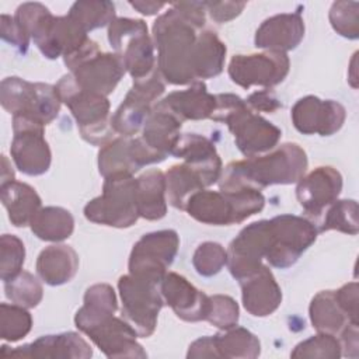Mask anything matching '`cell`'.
Segmentation results:
<instances>
[{
  "mask_svg": "<svg viewBox=\"0 0 359 359\" xmlns=\"http://www.w3.org/2000/svg\"><path fill=\"white\" fill-rule=\"evenodd\" d=\"M203 1L174 3L153 24V41L157 48V69L163 79L174 86L196 81L194 74V49L199 29L205 25Z\"/></svg>",
  "mask_w": 359,
  "mask_h": 359,
  "instance_id": "cell-1",
  "label": "cell"
},
{
  "mask_svg": "<svg viewBox=\"0 0 359 359\" xmlns=\"http://www.w3.org/2000/svg\"><path fill=\"white\" fill-rule=\"evenodd\" d=\"M307 165V154L297 143H283L271 153L230 163L219 178V187L220 191H261L269 185H287L297 182Z\"/></svg>",
  "mask_w": 359,
  "mask_h": 359,
  "instance_id": "cell-2",
  "label": "cell"
},
{
  "mask_svg": "<svg viewBox=\"0 0 359 359\" xmlns=\"http://www.w3.org/2000/svg\"><path fill=\"white\" fill-rule=\"evenodd\" d=\"M227 125L237 149L245 157L264 154L278 144L282 130L248 108L236 94H216V107L210 116Z\"/></svg>",
  "mask_w": 359,
  "mask_h": 359,
  "instance_id": "cell-3",
  "label": "cell"
},
{
  "mask_svg": "<svg viewBox=\"0 0 359 359\" xmlns=\"http://www.w3.org/2000/svg\"><path fill=\"white\" fill-rule=\"evenodd\" d=\"M264 205L265 198L261 191L251 188L236 191L201 189L189 196L185 210L201 223L230 226L261 212Z\"/></svg>",
  "mask_w": 359,
  "mask_h": 359,
  "instance_id": "cell-4",
  "label": "cell"
},
{
  "mask_svg": "<svg viewBox=\"0 0 359 359\" xmlns=\"http://www.w3.org/2000/svg\"><path fill=\"white\" fill-rule=\"evenodd\" d=\"M62 102L73 114L81 137L95 146H104L114 139L109 101L107 97L83 90L72 74L63 76L55 86Z\"/></svg>",
  "mask_w": 359,
  "mask_h": 359,
  "instance_id": "cell-5",
  "label": "cell"
},
{
  "mask_svg": "<svg viewBox=\"0 0 359 359\" xmlns=\"http://www.w3.org/2000/svg\"><path fill=\"white\" fill-rule=\"evenodd\" d=\"M115 313L81 306L74 317L76 327L108 358H146L147 353L136 341L135 328Z\"/></svg>",
  "mask_w": 359,
  "mask_h": 359,
  "instance_id": "cell-6",
  "label": "cell"
},
{
  "mask_svg": "<svg viewBox=\"0 0 359 359\" xmlns=\"http://www.w3.org/2000/svg\"><path fill=\"white\" fill-rule=\"evenodd\" d=\"M87 220L104 226L126 229L139 219L136 206V178L132 174L105 177L102 194L84 206Z\"/></svg>",
  "mask_w": 359,
  "mask_h": 359,
  "instance_id": "cell-7",
  "label": "cell"
},
{
  "mask_svg": "<svg viewBox=\"0 0 359 359\" xmlns=\"http://www.w3.org/2000/svg\"><path fill=\"white\" fill-rule=\"evenodd\" d=\"M76 83L86 91L107 97L125 74V66L116 53H102L88 39L76 53L63 59Z\"/></svg>",
  "mask_w": 359,
  "mask_h": 359,
  "instance_id": "cell-8",
  "label": "cell"
},
{
  "mask_svg": "<svg viewBox=\"0 0 359 359\" xmlns=\"http://www.w3.org/2000/svg\"><path fill=\"white\" fill-rule=\"evenodd\" d=\"M108 41L133 80L144 79L157 69L153 41L143 20L115 18L108 25Z\"/></svg>",
  "mask_w": 359,
  "mask_h": 359,
  "instance_id": "cell-9",
  "label": "cell"
},
{
  "mask_svg": "<svg viewBox=\"0 0 359 359\" xmlns=\"http://www.w3.org/2000/svg\"><path fill=\"white\" fill-rule=\"evenodd\" d=\"M0 102L13 116L25 115L42 125L57 116L62 104L55 86L31 83L20 77H6L1 81Z\"/></svg>",
  "mask_w": 359,
  "mask_h": 359,
  "instance_id": "cell-10",
  "label": "cell"
},
{
  "mask_svg": "<svg viewBox=\"0 0 359 359\" xmlns=\"http://www.w3.org/2000/svg\"><path fill=\"white\" fill-rule=\"evenodd\" d=\"M118 289L125 320L139 337H150L157 327V317L164 304L160 283L128 273L119 278Z\"/></svg>",
  "mask_w": 359,
  "mask_h": 359,
  "instance_id": "cell-11",
  "label": "cell"
},
{
  "mask_svg": "<svg viewBox=\"0 0 359 359\" xmlns=\"http://www.w3.org/2000/svg\"><path fill=\"white\" fill-rule=\"evenodd\" d=\"M269 241L265 259L269 265L286 269L297 262L300 255L316 241V224L294 215H280L269 220Z\"/></svg>",
  "mask_w": 359,
  "mask_h": 359,
  "instance_id": "cell-12",
  "label": "cell"
},
{
  "mask_svg": "<svg viewBox=\"0 0 359 359\" xmlns=\"http://www.w3.org/2000/svg\"><path fill=\"white\" fill-rule=\"evenodd\" d=\"M164 90L165 83L158 69L144 79L133 80L132 88L111 116L114 132L125 137L137 135L143 129L146 119L151 114Z\"/></svg>",
  "mask_w": 359,
  "mask_h": 359,
  "instance_id": "cell-13",
  "label": "cell"
},
{
  "mask_svg": "<svg viewBox=\"0 0 359 359\" xmlns=\"http://www.w3.org/2000/svg\"><path fill=\"white\" fill-rule=\"evenodd\" d=\"M180 247L175 230H158L144 234L132 248L129 273L161 283Z\"/></svg>",
  "mask_w": 359,
  "mask_h": 359,
  "instance_id": "cell-14",
  "label": "cell"
},
{
  "mask_svg": "<svg viewBox=\"0 0 359 359\" xmlns=\"http://www.w3.org/2000/svg\"><path fill=\"white\" fill-rule=\"evenodd\" d=\"M43 128L41 122L25 116H13V140L11 158L15 167L27 175L45 174L50 167V149L45 140Z\"/></svg>",
  "mask_w": 359,
  "mask_h": 359,
  "instance_id": "cell-15",
  "label": "cell"
},
{
  "mask_svg": "<svg viewBox=\"0 0 359 359\" xmlns=\"http://www.w3.org/2000/svg\"><path fill=\"white\" fill-rule=\"evenodd\" d=\"M290 62L286 53L265 50L251 55H236L229 63V76L233 83L243 88L252 86L273 87L285 80Z\"/></svg>",
  "mask_w": 359,
  "mask_h": 359,
  "instance_id": "cell-16",
  "label": "cell"
},
{
  "mask_svg": "<svg viewBox=\"0 0 359 359\" xmlns=\"http://www.w3.org/2000/svg\"><path fill=\"white\" fill-rule=\"evenodd\" d=\"M269 227V220L254 222L230 243L226 265L234 279L240 280L261 268L268 250Z\"/></svg>",
  "mask_w": 359,
  "mask_h": 359,
  "instance_id": "cell-17",
  "label": "cell"
},
{
  "mask_svg": "<svg viewBox=\"0 0 359 359\" xmlns=\"http://www.w3.org/2000/svg\"><path fill=\"white\" fill-rule=\"evenodd\" d=\"M345 118L344 105L334 100H320L316 95L300 98L292 108V122L303 135L331 136L342 128Z\"/></svg>",
  "mask_w": 359,
  "mask_h": 359,
  "instance_id": "cell-18",
  "label": "cell"
},
{
  "mask_svg": "<svg viewBox=\"0 0 359 359\" xmlns=\"http://www.w3.org/2000/svg\"><path fill=\"white\" fill-rule=\"evenodd\" d=\"M342 191V175L330 165L317 167L297 181L296 198L303 210L318 217Z\"/></svg>",
  "mask_w": 359,
  "mask_h": 359,
  "instance_id": "cell-19",
  "label": "cell"
},
{
  "mask_svg": "<svg viewBox=\"0 0 359 359\" xmlns=\"http://www.w3.org/2000/svg\"><path fill=\"white\" fill-rule=\"evenodd\" d=\"M91 346L77 332H63L57 335H43L31 344L8 349L3 345L0 356L7 358H52V359H87L91 358Z\"/></svg>",
  "mask_w": 359,
  "mask_h": 359,
  "instance_id": "cell-20",
  "label": "cell"
},
{
  "mask_svg": "<svg viewBox=\"0 0 359 359\" xmlns=\"http://www.w3.org/2000/svg\"><path fill=\"white\" fill-rule=\"evenodd\" d=\"M160 290L164 302L184 321L198 323L206 318L209 296L196 289L187 278L175 272L164 275Z\"/></svg>",
  "mask_w": 359,
  "mask_h": 359,
  "instance_id": "cell-21",
  "label": "cell"
},
{
  "mask_svg": "<svg viewBox=\"0 0 359 359\" xmlns=\"http://www.w3.org/2000/svg\"><path fill=\"white\" fill-rule=\"evenodd\" d=\"M244 309L255 317H266L282 303V290L266 265L238 280Z\"/></svg>",
  "mask_w": 359,
  "mask_h": 359,
  "instance_id": "cell-22",
  "label": "cell"
},
{
  "mask_svg": "<svg viewBox=\"0 0 359 359\" xmlns=\"http://www.w3.org/2000/svg\"><path fill=\"white\" fill-rule=\"evenodd\" d=\"M171 154L182 158L185 164L194 168L206 187L213 185L222 175V160L215 144L205 136L196 133L181 135Z\"/></svg>",
  "mask_w": 359,
  "mask_h": 359,
  "instance_id": "cell-23",
  "label": "cell"
},
{
  "mask_svg": "<svg viewBox=\"0 0 359 359\" xmlns=\"http://www.w3.org/2000/svg\"><path fill=\"white\" fill-rule=\"evenodd\" d=\"M304 38V21L300 13H283L266 18L255 32V46L283 52L297 48Z\"/></svg>",
  "mask_w": 359,
  "mask_h": 359,
  "instance_id": "cell-24",
  "label": "cell"
},
{
  "mask_svg": "<svg viewBox=\"0 0 359 359\" xmlns=\"http://www.w3.org/2000/svg\"><path fill=\"white\" fill-rule=\"evenodd\" d=\"M156 105L168 111L181 122L201 121L212 116L216 107V95L208 91L203 81H194L187 90L170 93Z\"/></svg>",
  "mask_w": 359,
  "mask_h": 359,
  "instance_id": "cell-25",
  "label": "cell"
},
{
  "mask_svg": "<svg viewBox=\"0 0 359 359\" xmlns=\"http://www.w3.org/2000/svg\"><path fill=\"white\" fill-rule=\"evenodd\" d=\"M182 122L168 111L154 105L142 129L140 140L151 154L154 163L163 161L171 154L181 133Z\"/></svg>",
  "mask_w": 359,
  "mask_h": 359,
  "instance_id": "cell-26",
  "label": "cell"
},
{
  "mask_svg": "<svg viewBox=\"0 0 359 359\" xmlns=\"http://www.w3.org/2000/svg\"><path fill=\"white\" fill-rule=\"evenodd\" d=\"M79 269L77 252L66 244H53L41 251L36 259L39 278L50 285L59 286L70 282Z\"/></svg>",
  "mask_w": 359,
  "mask_h": 359,
  "instance_id": "cell-27",
  "label": "cell"
},
{
  "mask_svg": "<svg viewBox=\"0 0 359 359\" xmlns=\"http://www.w3.org/2000/svg\"><path fill=\"white\" fill-rule=\"evenodd\" d=\"M0 198L11 224L15 227L29 226L42 205L39 195L31 185L15 180L0 185Z\"/></svg>",
  "mask_w": 359,
  "mask_h": 359,
  "instance_id": "cell-28",
  "label": "cell"
},
{
  "mask_svg": "<svg viewBox=\"0 0 359 359\" xmlns=\"http://www.w3.org/2000/svg\"><path fill=\"white\" fill-rule=\"evenodd\" d=\"M136 206L139 217L160 220L167 213L165 177L160 170H149L136 178Z\"/></svg>",
  "mask_w": 359,
  "mask_h": 359,
  "instance_id": "cell-29",
  "label": "cell"
},
{
  "mask_svg": "<svg viewBox=\"0 0 359 359\" xmlns=\"http://www.w3.org/2000/svg\"><path fill=\"white\" fill-rule=\"evenodd\" d=\"M226 59V45L212 29L198 34L194 49V74L198 79H210L222 73Z\"/></svg>",
  "mask_w": 359,
  "mask_h": 359,
  "instance_id": "cell-30",
  "label": "cell"
},
{
  "mask_svg": "<svg viewBox=\"0 0 359 359\" xmlns=\"http://www.w3.org/2000/svg\"><path fill=\"white\" fill-rule=\"evenodd\" d=\"M29 227L39 240L59 243L72 236L74 230V219L65 208L46 206L36 212Z\"/></svg>",
  "mask_w": 359,
  "mask_h": 359,
  "instance_id": "cell-31",
  "label": "cell"
},
{
  "mask_svg": "<svg viewBox=\"0 0 359 359\" xmlns=\"http://www.w3.org/2000/svg\"><path fill=\"white\" fill-rule=\"evenodd\" d=\"M213 337L216 358L230 359H254L261 352L259 339L243 327L223 330Z\"/></svg>",
  "mask_w": 359,
  "mask_h": 359,
  "instance_id": "cell-32",
  "label": "cell"
},
{
  "mask_svg": "<svg viewBox=\"0 0 359 359\" xmlns=\"http://www.w3.org/2000/svg\"><path fill=\"white\" fill-rule=\"evenodd\" d=\"M309 313L311 324L318 332L337 334L349 323L346 314L337 302L335 290L318 292L311 299Z\"/></svg>",
  "mask_w": 359,
  "mask_h": 359,
  "instance_id": "cell-33",
  "label": "cell"
},
{
  "mask_svg": "<svg viewBox=\"0 0 359 359\" xmlns=\"http://www.w3.org/2000/svg\"><path fill=\"white\" fill-rule=\"evenodd\" d=\"M164 177L168 202L180 210H185L187 201L191 195L206 187L201 175L185 163L171 165Z\"/></svg>",
  "mask_w": 359,
  "mask_h": 359,
  "instance_id": "cell-34",
  "label": "cell"
},
{
  "mask_svg": "<svg viewBox=\"0 0 359 359\" xmlns=\"http://www.w3.org/2000/svg\"><path fill=\"white\" fill-rule=\"evenodd\" d=\"M318 231L338 230L348 234H358V203L353 199H341L332 202L318 217L316 224Z\"/></svg>",
  "mask_w": 359,
  "mask_h": 359,
  "instance_id": "cell-35",
  "label": "cell"
},
{
  "mask_svg": "<svg viewBox=\"0 0 359 359\" xmlns=\"http://www.w3.org/2000/svg\"><path fill=\"white\" fill-rule=\"evenodd\" d=\"M130 137L118 136L105 143L98 153V171L105 178L112 174H132L136 167L132 163L129 153Z\"/></svg>",
  "mask_w": 359,
  "mask_h": 359,
  "instance_id": "cell-36",
  "label": "cell"
},
{
  "mask_svg": "<svg viewBox=\"0 0 359 359\" xmlns=\"http://www.w3.org/2000/svg\"><path fill=\"white\" fill-rule=\"evenodd\" d=\"M67 15L86 32L109 25L116 18L111 1H76Z\"/></svg>",
  "mask_w": 359,
  "mask_h": 359,
  "instance_id": "cell-37",
  "label": "cell"
},
{
  "mask_svg": "<svg viewBox=\"0 0 359 359\" xmlns=\"http://www.w3.org/2000/svg\"><path fill=\"white\" fill-rule=\"evenodd\" d=\"M4 292L11 303L25 309L36 307L43 296L42 285L32 273L27 271H21L13 279L4 282Z\"/></svg>",
  "mask_w": 359,
  "mask_h": 359,
  "instance_id": "cell-38",
  "label": "cell"
},
{
  "mask_svg": "<svg viewBox=\"0 0 359 359\" xmlns=\"http://www.w3.org/2000/svg\"><path fill=\"white\" fill-rule=\"evenodd\" d=\"M32 327L29 311L18 304H0V337L4 341L15 342L24 338Z\"/></svg>",
  "mask_w": 359,
  "mask_h": 359,
  "instance_id": "cell-39",
  "label": "cell"
},
{
  "mask_svg": "<svg viewBox=\"0 0 359 359\" xmlns=\"http://www.w3.org/2000/svg\"><path fill=\"white\" fill-rule=\"evenodd\" d=\"M341 344L334 334L318 332L306 341H302L294 346L290 356L292 358H325L338 359L341 356Z\"/></svg>",
  "mask_w": 359,
  "mask_h": 359,
  "instance_id": "cell-40",
  "label": "cell"
},
{
  "mask_svg": "<svg viewBox=\"0 0 359 359\" xmlns=\"http://www.w3.org/2000/svg\"><path fill=\"white\" fill-rule=\"evenodd\" d=\"M25 259L24 243L14 234L0 237V278L3 282L13 279L21 272Z\"/></svg>",
  "mask_w": 359,
  "mask_h": 359,
  "instance_id": "cell-41",
  "label": "cell"
},
{
  "mask_svg": "<svg viewBox=\"0 0 359 359\" xmlns=\"http://www.w3.org/2000/svg\"><path fill=\"white\" fill-rule=\"evenodd\" d=\"M330 22L341 36L348 39H356L359 36V3H332L330 8Z\"/></svg>",
  "mask_w": 359,
  "mask_h": 359,
  "instance_id": "cell-42",
  "label": "cell"
},
{
  "mask_svg": "<svg viewBox=\"0 0 359 359\" xmlns=\"http://www.w3.org/2000/svg\"><path fill=\"white\" fill-rule=\"evenodd\" d=\"M227 264V251L219 243L205 241L198 245L192 257L195 271L202 276H213Z\"/></svg>",
  "mask_w": 359,
  "mask_h": 359,
  "instance_id": "cell-43",
  "label": "cell"
},
{
  "mask_svg": "<svg viewBox=\"0 0 359 359\" xmlns=\"http://www.w3.org/2000/svg\"><path fill=\"white\" fill-rule=\"evenodd\" d=\"M240 310L237 302L227 294L209 296V309L206 321L219 330H229L237 325Z\"/></svg>",
  "mask_w": 359,
  "mask_h": 359,
  "instance_id": "cell-44",
  "label": "cell"
},
{
  "mask_svg": "<svg viewBox=\"0 0 359 359\" xmlns=\"http://www.w3.org/2000/svg\"><path fill=\"white\" fill-rule=\"evenodd\" d=\"M1 38L20 49L21 53H25L29 45V36L25 31L17 24L14 17L7 14L1 15Z\"/></svg>",
  "mask_w": 359,
  "mask_h": 359,
  "instance_id": "cell-45",
  "label": "cell"
},
{
  "mask_svg": "<svg viewBox=\"0 0 359 359\" xmlns=\"http://www.w3.org/2000/svg\"><path fill=\"white\" fill-rule=\"evenodd\" d=\"M210 18L219 24L236 18L245 7L243 1H203Z\"/></svg>",
  "mask_w": 359,
  "mask_h": 359,
  "instance_id": "cell-46",
  "label": "cell"
},
{
  "mask_svg": "<svg viewBox=\"0 0 359 359\" xmlns=\"http://www.w3.org/2000/svg\"><path fill=\"white\" fill-rule=\"evenodd\" d=\"M335 297L349 323L358 324V283L351 282L335 290Z\"/></svg>",
  "mask_w": 359,
  "mask_h": 359,
  "instance_id": "cell-47",
  "label": "cell"
},
{
  "mask_svg": "<svg viewBox=\"0 0 359 359\" xmlns=\"http://www.w3.org/2000/svg\"><path fill=\"white\" fill-rule=\"evenodd\" d=\"M245 104L250 109L255 112H275L282 107L280 101L271 90H261L252 93L245 100Z\"/></svg>",
  "mask_w": 359,
  "mask_h": 359,
  "instance_id": "cell-48",
  "label": "cell"
},
{
  "mask_svg": "<svg viewBox=\"0 0 359 359\" xmlns=\"http://www.w3.org/2000/svg\"><path fill=\"white\" fill-rule=\"evenodd\" d=\"M341 353L349 358L358 356V324L348 323L341 331Z\"/></svg>",
  "mask_w": 359,
  "mask_h": 359,
  "instance_id": "cell-49",
  "label": "cell"
},
{
  "mask_svg": "<svg viewBox=\"0 0 359 359\" xmlns=\"http://www.w3.org/2000/svg\"><path fill=\"white\" fill-rule=\"evenodd\" d=\"M187 358H216L213 337H202L189 345Z\"/></svg>",
  "mask_w": 359,
  "mask_h": 359,
  "instance_id": "cell-50",
  "label": "cell"
},
{
  "mask_svg": "<svg viewBox=\"0 0 359 359\" xmlns=\"http://www.w3.org/2000/svg\"><path fill=\"white\" fill-rule=\"evenodd\" d=\"M129 4L144 15H153L158 13L163 7H165V3H154V1H130Z\"/></svg>",
  "mask_w": 359,
  "mask_h": 359,
  "instance_id": "cell-51",
  "label": "cell"
}]
</instances>
